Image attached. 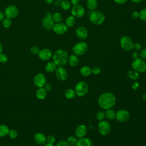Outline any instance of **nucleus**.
<instances>
[{
  "label": "nucleus",
  "mask_w": 146,
  "mask_h": 146,
  "mask_svg": "<svg viewBox=\"0 0 146 146\" xmlns=\"http://www.w3.org/2000/svg\"><path fill=\"white\" fill-rule=\"evenodd\" d=\"M116 101L115 95L112 92H107L102 94L98 98V102L99 106L104 110L111 108Z\"/></svg>",
  "instance_id": "nucleus-1"
},
{
  "label": "nucleus",
  "mask_w": 146,
  "mask_h": 146,
  "mask_svg": "<svg viewBox=\"0 0 146 146\" xmlns=\"http://www.w3.org/2000/svg\"><path fill=\"white\" fill-rule=\"evenodd\" d=\"M53 62L58 66L66 65L68 60V55L67 51L63 49H58L52 55Z\"/></svg>",
  "instance_id": "nucleus-2"
},
{
  "label": "nucleus",
  "mask_w": 146,
  "mask_h": 146,
  "mask_svg": "<svg viewBox=\"0 0 146 146\" xmlns=\"http://www.w3.org/2000/svg\"><path fill=\"white\" fill-rule=\"evenodd\" d=\"M89 19L95 25H100L105 21V16L103 13L98 10L91 11L89 13Z\"/></svg>",
  "instance_id": "nucleus-3"
},
{
  "label": "nucleus",
  "mask_w": 146,
  "mask_h": 146,
  "mask_svg": "<svg viewBox=\"0 0 146 146\" xmlns=\"http://www.w3.org/2000/svg\"><path fill=\"white\" fill-rule=\"evenodd\" d=\"M74 90L77 96L80 97L83 96L88 93L89 91V86L86 82L80 81L76 84Z\"/></svg>",
  "instance_id": "nucleus-4"
},
{
  "label": "nucleus",
  "mask_w": 146,
  "mask_h": 146,
  "mask_svg": "<svg viewBox=\"0 0 146 146\" xmlns=\"http://www.w3.org/2000/svg\"><path fill=\"white\" fill-rule=\"evenodd\" d=\"M88 47V44L85 42H79L74 46L72 51L77 56H82L87 52Z\"/></svg>",
  "instance_id": "nucleus-5"
},
{
  "label": "nucleus",
  "mask_w": 146,
  "mask_h": 146,
  "mask_svg": "<svg viewBox=\"0 0 146 146\" xmlns=\"http://www.w3.org/2000/svg\"><path fill=\"white\" fill-rule=\"evenodd\" d=\"M132 67L134 71L138 73H142L146 71V63L143 59L138 58L133 60L132 63Z\"/></svg>",
  "instance_id": "nucleus-6"
},
{
  "label": "nucleus",
  "mask_w": 146,
  "mask_h": 146,
  "mask_svg": "<svg viewBox=\"0 0 146 146\" xmlns=\"http://www.w3.org/2000/svg\"><path fill=\"white\" fill-rule=\"evenodd\" d=\"M52 14L50 12L46 13L44 17L42 19L43 27L47 30H52L55 25L54 22L52 18Z\"/></svg>",
  "instance_id": "nucleus-7"
},
{
  "label": "nucleus",
  "mask_w": 146,
  "mask_h": 146,
  "mask_svg": "<svg viewBox=\"0 0 146 146\" xmlns=\"http://www.w3.org/2000/svg\"><path fill=\"white\" fill-rule=\"evenodd\" d=\"M98 128L99 133L102 135L106 136L109 134L110 132L111 127L108 121L103 120L99 121L98 125Z\"/></svg>",
  "instance_id": "nucleus-8"
},
{
  "label": "nucleus",
  "mask_w": 146,
  "mask_h": 146,
  "mask_svg": "<svg viewBox=\"0 0 146 146\" xmlns=\"http://www.w3.org/2000/svg\"><path fill=\"white\" fill-rule=\"evenodd\" d=\"M120 44L123 49L125 51H130L133 48V41L128 36H123L120 39Z\"/></svg>",
  "instance_id": "nucleus-9"
},
{
  "label": "nucleus",
  "mask_w": 146,
  "mask_h": 146,
  "mask_svg": "<svg viewBox=\"0 0 146 146\" xmlns=\"http://www.w3.org/2000/svg\"><path fill=\"white\" fill-rule=\"evenodd\" d=\"M18 9L14 5L8 6L5 10V16L6 18L13 19L15 18L18 14Z\"/></svg>",
  "instance_id": "nucleus-10"
},
{
  "label": "nucleus",
  "mask_w": 146,
  "mask_h": 146,
  "mask_svg": "<svg viewBox=\"0 0 146 146\" xmlns=\"http://www.w3.org/2000/svg\"><path fill=\"white\" fill-rule=\"evenodd\" d=\"M33 83L38 88L43 87L46 83V77L42 73H38L33 78Z\"/></svg>",
  "instance_id": "nucleus-11"
},
{
  "label": "nucleus",
  "mask_w": 146,
  "mask_h": 146,
  "mask_svg": "<svg viewBox=\"0 0 146 146\" xmlns=\"http://www.w3.org/2000/svg\"><path fill=\"white\" fill-rule=\"evenodd\" d=\"M130 117L129 112L126 110H120L116 113L115 119L119 122L124 123L129 120Z\"/></svg>",
  "instance_id": "nucleus-12"
},
{
  "label": "nucleus",
  "mask_w": 146,
  "mask_h": 146,
  "mask_svg": "<svg viewBox=\"0 0 146 146\" xmlns=\"http://www.w3.org/2000/svg\"><path fill=\"white\" fill-rule=\"evenodd\" d=\"M71 13L72 14V15L74 16L75 18H80L84 15L85 13V10L82 6L80 5H78L73 6V7L71 9Z\"/></svg>",
  "instance_id": "nucleus-13"
},
{
  "label": "nucleus",
  "mask_w": 146,
  "mask_h": 146,
  "mask_svg": "<svg viewBox=\"0 0 146 146\" xmlns=\"http://www.w3.org/2000/svg\"><path fill=\"white\" fill-rule=\"evenodd\" d=\"M55 72L56 78L60 81H64L68 77L67 71L63 66H59V67L56 68Z\"/></svg>",
  "instance_id": "nucleus-14"
},
{
  "label": "nucleus",
  "mask_w": 146,
  "mask_h": 146,
  "mask_svg": "<svg viewBox=\"0 0 146 146\" xmlns=\"http://www.w3.org/2000/svg\"><path fill=\"white\" fill-rule=\"evenodd\" d=\"M52 30L55 33L58 35H63L67 31L68 27L64 23H56L55 24Z\"/></svg>",
  "instance_id": "nucleus-15"
},
{
  "label": "nucleus",
  "mask_w": 146,
  "mask_h": 146,
  "mask_svg": "<svg viewBox=\"0 0 146 146\" xmlns=\"http://www.w3.org/2000/svg\"><path fill=\"white\" fill-rule=\"evenodd\" d=\"M39 58L43 61H46L51 58L52 57V51L48 48H43L40 50L38 54Z\"/></svg>",
  "instance_id": "nucleus-16"
},
{
  "label": "nucleus",
  "mask_w": 146,
  "mask_h": 146,
  "mask_svg": "<svg viewBox=\"0 0 146 146\" xmlns=\"http://www.w3.org/2000/svg\"><path fill=\"white\" fill-rule=\"evenodd\" d=\"M87 132V128L86 126L84 124H80L79 125L75 131V135L78 138H82L84 137Z\"/></svg>",
  "instance_id": "nucleus-17"
},
{
  "label": "nucleus",
  "mask_w": 146,
  "mask_h": 146,
  "mask_svg": "<svg viewBox=\"0 0 146 146\" xmlns=\"http://www.w3.org/2000/svg\"><path fill=\"white\" fill-rule=\"evenodd\" d=\"M75 34L76 36L81 40L86 39L88 36V31L83 26L78 27L75 31Z\"/></svg>",
  "instance_id": "nucleus-18"
},
{
  "label": "nucleus",
  "mask_w": 146,
  "mask_h": 146,
  "mask_svg": "<svg viewBox=\"0 0 146 146\" xmlns=\"http://www.w3.org/2000/svg\"><path fill=\"white\" fill-rule=\"evenodd\" d=\"M34 139L35 142L38 145H43L46 143V137L43 133L41 132H37L35 133Z\"/></svg>",
  "instance_id": "nucleus-19"
},
{
  "label": "nucleus",
  "mask_w": 146,
  "mask_h": 146,
  "mask_svg": "<svg viewBox=\"0 0 146 146\" xmlns=\"http://www.w3.org/2000/svg\"><path fill=\"white\" fill-rule=\"evenodd\" d=\"M76 146H94L92 140L87 137H82L78 140Z\"/></svg>",
  "instance_id": "nucleus-20"
},
{
  "label": "nucleus",
  "mask_w": 146,
  "mask_h": 146,
  "mask_svg": "<svg viewBox=\"0 0 146 146\" xmlns=\"http://www.w3.org/2000/svg\"><path fill=\"white\" fill-rule=\"evenodd\" d=\"M35 96L39 100H43L47 96V91L43 88H38L35 92Z\"/></svg>",
  "instance_id": "nucleus-21"
},
{
  "label": "nucleus",
  "mask_w": 146,
  "mask_h": 146,
  "mask_svg": "<svg viewBox=\"0 0 146 146\" xmlns=\"http://www.w3.org/2000/svg\"><path fill=\"white\" fill-rule=\"evenodd\" d=\"M56 64L54 62H49L45 66V71L48 73H52L56 69Z\"/></svg>",
  "instance_id": "nucleus-22"
},
{
  "label": "nucleus",
  "mask_w": 146,
  "mask_h": 146,
  "mask_svg": "<svg viewBox=\"0 0 146 146\" xmlns=\"http://www.w3.org/2000/svg\"><path fill=\"white\" fill-rule=\"evenodd\" d=\"M68 62H69V64L71 66L75 67L78 64L79 60L78 56L74 54H71L70 56H68Z\"/></svg>",
  "instance_id": "nucleus-23"
},
{
  "label": "nucleus",
  "mask_w": 146,
  "mask_h": 146,
  "mask_svg": "<svg viewBox=\"0 0 146 146\" xmlns=\"http://www.w3.org/2000/svg\"><path fill=\"white\" fill-rule=\"evenodd\" d=\"M9 128L5 124H0V137H3L8 135Z\"/></svg>",
  "instance_id": "nucleus-24"
},
{
  "label": "nucleus",
  "mask_w": 146,
  "mask_h": 146,
  "mask_svg": "<svg viewBox=\"0 0 146 146\" xmlns=\"http://www.w3.org/2000/svg\"><path fill=\"white\" fill-rule=\"evenodd\" d=\"M80 73L83 76H88L92 73L91 68L87 66H84L81 67L80 70Z\"/></svg>",
  "instance_id": "nucleus-25"
},
{
  "label": "nucleus",
  "mask_w": 146,
  "mask_h": 146,
  "mask_svg": "<svg viewBox=\"0 0 146 146\" xmlns=\"http://www.w3.org/2000/svg\"><path fill=\"white\" fill-rule=\"evenodd\" d=\"M116 112L113 109L110 108L108 110H106V111L105 112V117L108 120H113L115 118L116 116Z\"/></svg>",
  "instance_id": "nucleus-26"
},
{
  "label": "nucleus",
  "mask_w": 146,
  "mask_h": 146,
  "mask_svg": "<svg viewBox=\"0 0 146 146\" xmlns=\"http://www.w3.org/2000/svg\"><path fill=\"white\" fill-rule=\"evenodd\" d=\"M87 8L91 11L95 10L98 7L97 0H87Z\"/></svg>",
  "instance_id": "nucleus-27"
},
{
  "label": "nucleus",
  "mask_w": 146,
  "mask_h": 146,
  "mask_svg": "<svg viewBox=\"0 0 146 146\" xmlns=\"http://www.w3.org/2000/svg\"><path fill=\"white\" fill-rule=\"evenodd\" d=\"M76 23V19L72 15L68 16L65 21V24L68 27H73Z\"/></svg>",
  "instance_id": "nucleus-28"
},
{
  "label": "nucleus",
  "mask_w": 146,
  "mask_h": 146,
  "mask_svg": "<svg viewBox=\"0 0 146 146\" xmlns=\"http://www.w3.org/2000/svg\"><path fill=\"white\" fill-rule=\"evenodd\" d=\"M76 95L75 90L71 88H68L64 92V96L68 99H72L75 98Z\"/></svg>",
  "instance_id": "nucleus-29"
},
{
  "label": "nucleus",
  "mask_w": 146,
  "mask_h": 146,
  "mask_svg": "<svg viewBox=\"0 0 146 146\" xmlns=\"http://www.w3.org/2000/svg\"><path fill=\"white\" fill-rule=\"evenodd\" d=\"M52 18L54 22L56 23H60L63 20V16L59 12H55L52 14Z\"/></svg>",
  "instance_id": "nucleus-30"
},
{
  "label": "nucleus",
  "mask_w": 146,
  "mask_h": 146,
  "mask_svg": "<svg viewBox=\"0 0 146 146\" xmlns=\"http://www.w3.org/2000/svg\"><path fill=\"white\" fill-rule=\"evenodd\" d=\"M127 75L129 78L135 80H136L139 78V73L134 70L128 71L127 72Z\"/></svg>",
  "instance_id": "nucleus-31"
},
{
  "label": "nucleus",
  "mask_w": 146,
  "mask_h": 146,
  "mask_svg": "<svg viewBox=\"0 0 146 146\" xmlns=\"http://www.w3.org/2000/svg\"><path fill=\"white\" fill-rule=\"evenodd\" d=\"M60 6L63 10H68L71 7V3L68 0H63L60 3Z\"/></svg>",
  "instance_id": "nucleus-32"
},
{
  "label": "nucleus",
  "mask_w": 146,
  "mask_h": 146,
  "mask_svg": "<svg viewBox=\"0 0 146 146\" xmlns=\"http://www.w3.org/2000/svg\"><path fill=\"white\" fill-rule=\"evenodd\" d=\"M11 25V19L6 18L2 20V26H3V27L7 29V28L10 27Z\"/></svg>",
  "instance_id": "nucleus-33"
},
{
  "label": "nucleus",
  "mask_w": 146,
  "mask_h": 146,
  "mask_svg": "<svg viewBox=\"0 0 146 146\" xmlns=\"http://www.w3.org/2000/svg\"><path fill=\"white\" fill-rule=\"evenodd\" d=\"M8 136L11 139H15L18 136V132L15 129H11L9 130Z\"/></svg>",
  "instance_id": "nucleus-34"
},
{
  "label": "nucleus",
  "mask_w": 146,
  "mask_h": 146,
  "mask_svg": "<svg viewBox=\"0 0 146 146\" xmlns=\"http://www.w3.org/2000/svg\"><path fill=\"white\" fill-rule=\"evenodd\" d=\"M77 138L75 136H71L68 137L67 141L68 143V144L70 145H75L76 143H77Z\"/></svg>",
  "instance_id": "nucleus-35"
},
{
  "label": "nucleus",
  "mask_w": 146,
  "mask_h": 146,
  "mask_svg": "<svg viewBox=\"0 0 146 146\" xmlns=\"http://www.w3.org/2000/svg\"><path fill=\"white\" fill-rule=\"evenodd\" d=\"M104 117H105V113H104L102 111H98L96 113V118L99 121H100L102 120H103Z\"/></svg>",
  "instance_id": "nucleus-36"
},
{
  "label": "nucleus",
  "mask_w": 146,
  "mask_h": 146,
  "mask_svg": "<svg viewBox=\"0 0 146 146\" xmlns=\"http://www.w3.org/2000/svg\"><path fill=\"white\" fill-rule=\"evenodd\" d=\"M139 18L143 21H146V8L142 9L140 11Z\"/></svg>",
  "instance_id": "nucleus-37"
},
{
  "label": "nucleus",
  "mask_w": 146,
  "mask_h": 146,
  "mask_svg": "<svg viewBox=\"0 0 146 146\" xmlns=\"http://www.w3.org/2000/svg\"><path fill=\"white\" fill-rule=\"evenodd\" d=\"M55 141V137L52 135H50L46 137V143L54 144Z\"/></svg>",
  "instance_id": "nucleus-38"
},
{
  "label": "nucleus",
  "mask_w": 146,
  "mask_h": 146,
  "mask_svg": "<svg viewBox=\"0 0 146 146\" xmlns=\"http://www.w3.org/2000/svg\"><path fill=\"white\" fill-rule=\"evenodd\" d=\"M8 60V56L3 53L0 54V63H5Z\"/></svg>",
  "instance_id": "nucleus-39"
},
{
  "label": "nucleus",
  "mask_w": 146,
  "mask_h": 146,
  "mask_svg": "<svg viewBox=\"0 0 146 146\" xmlns=\"http://www.w3.org/2000/svg\"><path fill=\"white\" fill-rule=\"evenodd\" d=\"M132 49L135 51H139L141 50V44L140 43H138V42H136V43H133V48Z\"/></svg>",
  "instance_id": "nucleus-40"
},
{
  "label": "nucleus",
  "mask_w": 146,
  "mask_h": 146,
  "mask_svg": "<svg viewBox=\"0 0 146 146\" xmlns=\"http://www.w3.org/2000/svg\"><path fill=\"white\" fill-rule=\"evenodd\" d=\"M40 51V49L39 48L36 46H32L31 48H30V52L34 54V55H36V54H38L39 52Z\"/></svg>",
  "instance_id": "nucleus-41"
},
{
  "label": "nucleus",
  "mask_w": 146,
  "mask_h": 146,
  "mask_svg": "<svg viewBox=\"0 0 146 146\" xmlns=\"http://www.w3.org/2000/svg\"><path fill=\"white\" fill-rule=\"evenodd\" d=\"M91 72L94 75H98L101 72V69L98 66H95L91 68Z\"/></svg>",
  "instance_id": "nucleus-42"
},
{
  "label": "nucleus",
  "mask_w": 146,
  "mask_h": 146,
  "mask_svg": "<svg viewBox=\"0 0 146 146\" xmlns=\"http://www.w3.org/2000/svg\"><path fill=\"white\" fill-rule=\"evenodd\" d=\"M140 58L142 59H146V48H143L140 50V52L139 53Z\"/></svg>",
  "instance_id": "nucleus-43"
},
{
  "label": "nucleus",
  "mask_w": 146,
  "mask_h": 146,
  "mask_svg": "<svg viewBox=\"0 0 146 146\" xmlns=\"http://www.w3.org/2000/svg\"><path fill=\"white\" fill-rule=\"evenodd\" d=\"M56 146H70L66 140H60Z\"/></svg>",
  "instance_id": "nucleus-44"
},
{
  "label": "nucleus",
  "mask_w": 146,
  "mask_h": 146,
  "mask_svg": "<svg viewBox=\"0 0 146 146\" xmlns=\"http://www.w3.org/2000/svg\"><path fill=\"white\" fill-rule=\"evenodd\" d=\"M132 58L133 59V60L137 59L138 58H140V56H139V53L137 51H134L132 54Z\"/></svg>",
  "instance_id": "nucleus-45"
},
{
  "label": "nucleus",
  "mask_w": 146,
  "mask_h": 146,
  "mask_svg": "<svg viewBox=\"0 0 146 146\" xmlns=\"http://www.w3.org/2000/svg\"><path fill=\"white\" fill-rule=\"evenodd\" d=\"M132 17L134 19H137L139 18V13L137 11H134L132 13Z\"/></svg>",
  "instance_id": "nucleus-46"
},
{
  "label": "nucleus",
  "mask_w": 146,
  "mask_h": 146,
  "mask_svg": "<svg viewBox=\"0 0 146 146\" xmlns=\"http://www.w3.org/2000/svg\"><path fill=\"white\" fill-rule=\"evenodd\" d=\"M139 87V83L137 82H135L132 85V88L133 90H137Z\"/></svg>",
  "instance_id": "nucleus-47"
},
{
  "label": "nucleus",
  "mask_w": 146,
  "mask_h": 146,
  "mask_svg": "<svg viewBox=\"0 0 146 146\" xmlns=\"http://www.w3.org/2000/svg\"><path fill=\"white\" fill-rule=\"evenodd\" d=\"M43 88H44L47 91H50V90H51L52 86H51V85L50 83H46L44 84Z\"/></svg>",
  "instance_id": "nucleus-48"
},
{
  "label": "nucleus",
  "mask_w": 146,
  "mask_h": 146,
  "mask_svg": "<svg viewBox=\"0 0 146 146\" xmlns=\"http://www.w3.org/2000/svg\"><path fill=\"white\" fill-rule=\"evenodd\" d=\"M128 0H114V1L119 5H122V4H124L125 3H126L127 2Z\"/></svg>",
  "instance_id": "nucleus-49"
},
{
  "label": "nucleus",
  "mask_w": 146,
  "mask_h": 146,
  "mask_svg": "<svg viewBox=\"0 0 146 146\" xmlns=\"http://www.w3.org/2000/svg\"><path fill=\"white\" fill-rule=\"evenodd\" d=\"M71 2L73 6H75L79 4L80 0H71Z\"/></svg>",
  "instance_id": "nucleus-50"
},
{
  "label": "nucleus",
  "mask_w": 146,
  "mask_h": 146,
  "mask_svg": "<svg viewBox=\"0 0 146 146\" xmlns=\"http://www.w3.org/2000/svg\"><path fill=\"white\" fill-rule=\"evenodd\" d=\"M5 18V14L0 10V21H2Z\"/></svg>",
  "instance_id": "nucleus-51"
},
{
  "label": "nucleus",
  "mask_w": 146,
  "mask_h": 146,
  "mask_svg": "<svg viewBox=\"0 0 146 146\" xmlns=\"http://www.w3.org/2000/svg\"><path fill=\"white\" fill-rule=\"evenodd\" d=\"M45 2L48 4V5H50L53 2H54V0H44Z\"/></svg>",
  "instance_id": "nucleus-52"
},
{
  "label": "nucleus",
  "mask_w": 146,
  "mask_h": 146,
  "mask_svg": "<svg viewBox=\"0 0 146 146\" xmlns=\"http://www.w3.org/2000/svg\"><path fill=\"white\" fill-rule=\"evenodd\" d=\"M132 2H133V3H140V2H142L143 1V0H131Z\"/></svg>",
  "instance_id": "nucleus-53"
},
{
  "label": "nucleus",
  "mask_w": 146,
  "mask_h": 146,
  "mask_svg": "<svg viewBox=\"0 0 146 146\" xmlns=\"http://www.w3.org/2000/svg\"><path fill=\"white\" fill-rule=\"evenodd\" d=\"M3 51V45L1 42H0V54Z\"/></svg>",
  "instance_id": "nucleus-54"
},
{
  "label": "nucleus",
  "mask_w": 146,
  "mask_h": 146,
  "mask_svg": "<svg viewBox=\"0 0 146 146\" xmlns=\"http://www.w3.org/2000/svg\"><path fill=\"white\" fill-rule=\"evenodd\" d=\"M43 146H55L54 144H48V143H46L45 144L43 145Z\"/></svg>",
  "instance_id": "nucleus-55"
},
{
  "label": "nucleus",
  "mask_w": 146,
  "mask_h": 146,
  "mask_svg": "<svg viewBox=\"0 0 146 146\" xmlns=\"http://www.w3.org/2000/svg\"><path fill=\"white\" fill-rule=\"evenodd\" d=\"M142 98L144 100H146V93H144L143 95H142Z\"/></svg>",
  "instance_id": "nucleus-56"
},
{
  "label": "nucleus",
  "mask_w": 146,
  "mask_h": 146,
  "mask_svg": "<svg viewBox=\"0 0 146 146\" xmlns=\"http://www.w3.org/2000/svg\"><path fill=\"white\" fill-rule=\"evenodd\" d=\"M56 1H59V2H62V1H63V0H56Z\"/></svg>",
  "instance_id": "nucleus-57"
},
{
  "label": "nucleus",
  "mask_w": 146,
  "mask_h": 146,
  "mask_svg": "<svg viewBox=\"0 0 146 146\" xmlns=\"http://www.w3.org/2000/svg\"><path fill=\"white\" fill-rule=\"evenodd\" d=\"M6 146H11V145H6Z\"/></svg>",
  "instance_id": "nucleus-58"
}]
</instances>
